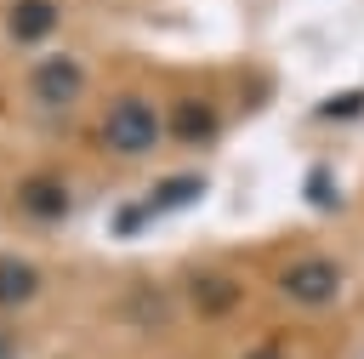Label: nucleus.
Here are the masks:
<instances>
[{"label":"nucleus","instance_id":"obj_1","mask_svg":"<svg viewBox=\"0 0 364 359\" xmlns=\"http://www.w3.org/2000/svg\"><path fill=\"white\" fill-rule=\"evenodd\" d=\"M273 291L290 302V308H307V313H324L347 296V268L330 256V251H296L273 268Z\"/></svg>","mask_w":364,"mask_h":359},{"label":"nucleus","instance_id":"obj_2","mask_svg":"<svg viewBox=\"0 0 364 359\" xmlns=\"http://www.w3.org/2000/svg\"><path fill=\"white\" fill-rule=\"evenodd\" d=\"M97 137H102L108 154H119V160H142V154H154V148L165 142V114H159L142 91H125V97L108 103Z\"/></svg>","mask_w":364,"mask_h":359},{"label":"nucleus","instance_id":"obj_3","mask_svg":"<svg viewBox=\"0 0 364 359\" xmlns=\"http://www.w3.org/2000/svg\"><path fill=\"white\" fill-rule=\"evenodd\" d=\"M85 97V63L74 51H46L34 68H28V103L46 108V114H63Z\"/></svg>","mask_w":364,"mask_h":359},{"label":"nucleus","instance_id":"obj_4","mask_svg":"<svg viewBox=\"0 0 364 359\" xmlns=\"http://www.w3.org/2000/svg\"><path fill=\"white\" fill-rule=\"evenodd\" d=\"M165 137L205 148V142H216V137H222V108H216L210 97H176V103H171V114H165Z\"/></svg>","mask_w":364,"mask_h":359},{"label":"nucleus","instance_id":"obj_5","mask_svg":"<svg viewBox=\"0 0 364 359\" xmlns=\"http://www.w3.org/2000/svg\"><path fill=\"white\" fill-rule=\"evenodd\" d=\"M57 23H63V6H57V0H11V6H6V34H11V46H40V40L57 34Z\"/></svg>","mask_w":364,"mask_h":359},{"label":"nucleus","instance_id":"obj_6","mask_svg":"<svg viewBox=\"0 0 364 359\" xmlns=\"http://www.w3.org/2000/svg\"><path fill=\"white\" fill-rule=\"evenodd\" d=\"M188 308H193L199 319H228V313L239 308V279L199 268V274L188 279Z\"/></svg>","mask_w":364,"mask_h":359},{"label":"nucleus","instance_id":"obj_7","mask_svg":"<svg viewBox=\"0 0 364 359\" xmlns=\"http://www.w3.org/2000/svg\"><path fill=\"white\" fill-rule=\"evenodd\" d=\"M17 205H23L34 222H63V217H68V182L51 177V171H40V177H28V182L17 188Z\"/></svg>","mask_w":364,"mask_h":359},{"label":"nucleus","instance_id":"obj_8","mask_svg":"<svg viewBox=\"0 0 364 359\" xmlns=\"http://www.w3.org/2000/svg\"><path fill=\"white\" fill-rule=\"evenodd\" d=\"M40 268L28 262V256H0V313H17V308H28L34 296H40Z\"/></svg>","mask_w":364,"mask_h":359},{"label":"nucleus","instance_id":"obj_9","mask_svg":"<svg viewBox=\"0 0 364 359\" xmlns=\"http://www.w3.org/2000/svg\"><path fill=\"white\" fill-rule=\"evenodd\" d=\"M239 359H290V353H284L279 342H256V348H245Z\"/></svg>","mask_w":364,"mask_h":359},{"label":"nucleus","instance_id":"obj_10","mask_svg":"<svg viewBox=\"0 0 364 359\" xmlns=\"http://www.w3.org/2000/svg\"><path fill=\"white\" fill-rule=\"evenodd\" d=\"M0 359H17V342H11L6 331H0Z\"/></svg>","mask_w":364,"mask_h":359}]
</instances>
